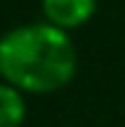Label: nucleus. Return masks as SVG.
Listing matches in <instances>:
<instances>
[{
  "instance_id": "7ed1b4c3",
  "label": "nucleus",
  "mask_w": 125,
  "mask_h": 127,
  "mask_svg": "<svg viewBox=\"0 0 125 127\" xmlns=\"http://www.w3.org/2000/svg\"><path fill=\"white\" fill-rule=\"evenodd\" d=\"M26 119V101L18 88L0 83V127H21Z\"/></svg>"
},
{
  "instance_id": "f257e3e1",
  "label": "nucleus",
  "mask_w": 125,
  "mask_h": 127,
  "mask_svg": "<svg viewBox=\"0 0 125 127\" xmlns=\"http://www.w3.org/2000/svg\"><path fill=\"white\" fill-rule=\"evenodd\" d=\"M78 70V49L68 31L47 24L16 26L0 36V78L21 94H55Z\"/></svg>"
},
{
  "instance_id": "f03ea898",
  "label": "nucleus",
  "mask_w": 125,
  "mask_h": 127,
  "mask_svg": "<svg viewBox=\"0 0 125 127\" xmlns=\"http://www.w3.org/2000/svg\"><path fill=\"white\" fill-rule=\"evenodd\" d=\"M96 3L99 0H42V13L47 24L70 31L94 18Z\"/></svg>"
}]
</instances>
